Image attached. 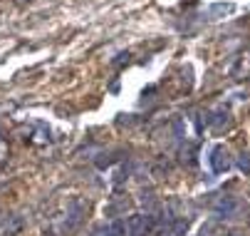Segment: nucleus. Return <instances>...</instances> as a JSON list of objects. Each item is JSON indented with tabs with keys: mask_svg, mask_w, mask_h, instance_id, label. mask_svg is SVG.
<instances>
[{
	"mask_svg": "<svg viewBox=\"0 0 250 236\" xmlns=\"http://www.w3.org/2000/svg\"><path fill=\"white\" fill-rule=\"evenodd\" d=\"M20 229H22V219H20V216H10L3 226H0V231H3L5 236H15Z\"/></svg>",
	"mask_w": 250,
	"mask_h": 236,
	"instance_id": "20e7f679",
	"label": "nucleus"
},
{
	"mask_svg": "<svg viewBox=\"0 0 250 236\" xmlns=\"http://www.w3.org/2000/svg\"><path fill=\"white\" fill-rule=\"evenodd\" d=\"M126 226L122 221H112V224H102L94 229V236H124Z\"/></svg>",
	"mask_w": 250,
	"mask_h": 236,
	"instance_id": "7ed1b4c3",
	"label": "nucleus"
},
{
	"mask_svg": "<svg viewBox=\"0 0 250 236\" xmlns=\"http://www.w3.org/2000/svg\"><path fill=\"white\" fill-rule=\"evenodd\" d=\"M228 10H230V5H226V3H218V5H213V8H210L213 15H216V13H228Z\"/></svg>",
	"mask_w": 250,
	"mask_h": 236,
	"instance_id": "0eeeda50",
	"label": "nucleus"
},
{
	"mask_svg": "<svg viewBox=\"0 0 250 236\" xmlns=\"http://www.w3.org/2000/svg\"><path fill=\"white\" fill-rule=\"evenodd\" d=\"M208 124H210V127H221V124H228V112H226V110H216V112H210V117H208Z\"/></svg>",
	"mask_w": 250,
	"mask_h": 236,
	"instance_id": "39448f33",
	"label": "nucleus"
},
{
	"mask_svg": "<svg viewBox=\"0 0 250 236\" xmlns=\"http://www.w3.org/2000/svg\"><path fill=\"white\" fill-rule=\"evenodd\" d=\"M126 231H129V236H146L151 231V219L144 214H134L126 221Z\"/></svg>",
	"mask_w": 250,
	"mask_h": 236,
	"instance_id": "f257e3e1",
	"label": "nucleus"
},
{
	"mask_svg": "<svg viewBox=\"0 0 250 236\" xmlns=\"http://www.w3.org/2000/svg\"><path fill=\"white\" fill-rule=\"evenodd\" d=\"M210 166H213V172H218V174L228 172L230 159H228V152L223 147H216V149L210 152Z\"/></svg>",
	"mask_w": 250,
	"mask_h": 236,
	"instance_id": "f03ea898",
	"label": "nucleus"
},
{
	"mask_svg": "<svg viewBox=\"0 0 250 236\" xmlns=\"http://www.w3.org/2000/svg\"><path fill=\"white\" fill-rule=\"evenodd\" d=\"M238 166H240V169L248 174L250 172V154L245 152V154H240V159H238Z\"/></svg>",
	"mask_w": 250,
	"mask_h": 236,
	"instance_id": "423d86ee",
	"label": "nucleus"
}]
</instances>
